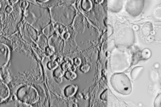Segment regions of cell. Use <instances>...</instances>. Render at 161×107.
Segmentation results:
<instances>
[{"label": "cell", "mask_w": 161, "mask_h": 107, "mask_svg": "<svg viewBox=\"0 0 161 107\" xmlns=\"http://www.w3.org/2000/svg\"><path fill=\"white\" fill-rule=\"evenodd\" d=\"M154 107H161V93L156 96L154 102Z\"/></svg>", "instance_id": "cell-15"}, {"label": "cell", "mask_w": 161, "mask_h": 107, "mask_svg": "<svg viewBox=\"0 0 161 107\" xmlns=\"http://www.w3.org/2000/svg\"><path fill=\"white\" fill-rule=\"evenodd\" d=\"M0 107H32L30 105L20 102L19 100L5 102L0 103Z\"/></svg>", "instance_id": "cell-10"}, {"label": "cell", "mask_w": 161, "mask_h": 107, "mask_svg": "<svg viewBox=\"0 0 161 107\" xmlns=\"http://www.w3.org/2000/svg\"><path fill=\"white\" fill-rule=\"evenodd\" d=\"M132 62V58L130 53L125 48H116L110 56V68L115 73H122L125 71L130 68Z\"/></svg>", "instance_id": "cell-2"}, {"label": "cell", "mask_w": 161, "mask_h": 107, "mask_svg": "<svg viewBox=\"0 0 161 107\" xmlns=\"http://www.w3.org/2000/svg\"><path fill=\"white\" fill-rule=\"evenodd\" d=\"M16 96L20 102L30 105L38 101L39 95L37 89L33 86L23 85L17 89Z\"/></svg>", "instance_id": "cell-5"}, {"label": "cell", "mask_w": 161, "mask_h": 107, "mask_svg": "<svg viewBox=\"0 0 161 107\" xmlns=\"http://www.w3.org/2000/svg\"><path fill=\"white\" fill-rule=\"evenodd\" d=\"M124 1L121 0H110L107 3L108 8L113 13H118L122 9Z\"/></svg>", "instance_id": "cell-9"}, {"label": "cell", "mask_w": 161, "mask_h": 107, "mask_svg": "<svg viewBox=\"0 0 161 107\" xmlns=\"http://www.w3.org/2000/svg\"><path fill=\"white\" fill-rule=\"evenodd\" d=\"M144 71V68L142 66H137L134 68L131 72V78L133 81L138 79L142 76Z\"/></svg>", "instance_id": "cell-12"}, {"label": "cell", "mask_w": 161, "mask_h": 107, "mask_svg": "<svg viewBox=\"0 0 161 107\" xmlns=\"http://www.w3.org/2000/svg\"><path fill=\"white\" fill-rule=\"evenodd\" d=\"M110 81L113 88L117 93L123 95H128L132 92V83L125 73H114L112 76Z\"/></svg>", "instance_id": "cell-4"}, {"label": "cell", "mask_w": 161, "mask_h": 107, "mask_svg": "<svg viewBox=\"0 0 161 107\" xmlns=\"http://www.w3.org/2000/svg\"><path fill=\"white\" fill-rule=\"evenodd\" d=\"M91 2L90 1H83L81 3L82 8L85 11H89L91 8Z\"/></svg>", "instance_id": "cell-13"}, {"label": "cell", "mask_w": 161, "mask_h": 107, "mask_svg": "<svg viewBox=\"0 0 161 107\" xmlns=\"http://www.w3.org/2000/svg\"><path fill=\"white\" fill-rule=\"evenodd\" d=\"M141 56H142V59H147L150 58V57L151 56L150 51L149 49H144L143 51L142 52H141Z\"/></svg>", "instance_id": "cell-14"}, {"label": "cell", "mask_w": 161, "mask_h": 107, "mask_svg": "<svg viewBox=\"0 0 161 107\" xmlns=\"http://www.w3.org/2000/svg\"><path fill=\"white\" fill-rule=\"evenodd\" d=\"M29 5V3L26 1H23L22 4V7L23 9H26L28 8V6Z\"/></svg>", "instance_id": "cell-19"}, {"label": "cell", "mask_w": 161, "mask_h": 107, "mask_svg": "<svg viewBox=\"0 0 161 107\" xmlns=\"http://www.w3.org/2000/svg\"><path fill=\"white\" fill-rule=\"evenodd\" d=\"M73 88L72 86H69L68 87H66L64 89V94L66 96H69L70 95H72L74 93V91H72Z\"/></svg>", "instance_id": "cell-16"}, {"label": "cell", "mask_w": 161, "mask_h": 107, "mask_svg": "<svg viewBox=\"0 0 161 107\" xmlns=\"http://www.w3.org/2000/svg\"><path fill=\"white\" fill-rule=\"evenodd\" d=\"M9 89L5 83L0 82V102L7 99L9 96Z\"/></svg>", "instance_id": "cell-11"}, {"label": "cell", "mask_w": 161, "mask_h": 107, "mask_svg": "<svg viewBox=\"0 0 161 107\" xmlns=\"http://www.w3.org/2000/svg\"><path fill=\"white\" fill-rule=\"evenodd\" d=\"M13 10V8L12 6H7L6 8V12H7V13H10V12H12Z\"/></svg>", "instance_id": "cell-20"}, {"label": "cell", "mask_w": 161, "mask_h": 107, "mask_svg": "<svg viewBox=\"0 0 161 107\" xmlns=\"http://www.w3.org/2000/svg\"><path fill=\"white\" fill-rule=\"evenodd\" d=\"M115 41L120 47L126 49L132 46L135 42V33L132 28L125 26L117 33Z\"/></svg>", "instance_id": "cell-6"}, {"label": "cell", "mask_w": 161, "mask_h": 107, "mask_svg": "<svg viewBox=\"0 0 161 107\" xmlns=\"http://www.w3.org/2000/svg\"><path fill=\"white\" fill-rule=\"evenodd\" d=\"M154 16L156 18L161 20V7H159L156 9V10L154 11Z\"/></svg>", "instance_id": "cell-17"}, {"label": "cell", "mask_w": 161, "mask_h": 107, "mask_svg": "<svg viewBox=\"0 0 161 107\" xmlns=\"http://www.w3.org/2000/svg\"><path fill=\"white\" fill-rule=\"evenodd\" d=\"M145 1L143 0H129L125 3V9L127 13L133 17L139 16L142 12Z\"/></svg>", "instance_id": "cell-7"}, {"label": "cell", "mask_w": 161, "mask_h": 107, "mask_svg": "<svg viewBox=\"0 0 161 107\" xmlns=\"http://www.w3.org/2000/svg\"><path fill=\"white\" fill-rule=\"evenodd\" d=\"M10 58V51L8 47L0 43V68L7 64Z\"/></svg>", "instance_id": "cell-8"}, {"label": "cell", "mask_w": 161, "mask_h": 107, "mask_svg": "<svg viewBox=\"0 0 161 107\" xmlns=\"http://www.w3.org/2000/svg\"><path fill=\"white\" fill-rule=\"evenodd\" d=\"M50 13L53 20L68 25L72 23L75 11L72 6H59L53 7Z\"/></svg>", "instance_id": "cell-3"}, {"label": "cell", "mask_w": 161, "mask_h": 107, "mask_svg": "<svg viewBox=\"0 0 161 107\" xmlns=\"http://www.w3.org/2000/svg\"><path fill=\"white\" fill-rule=\"evenodd\" d=\"M52 32V33L53 32V28H52V26L51 25H49L47 26H46L45 28L44 29V30H43V32H44L45 33V35L46 36H50V34H49V32Z\"/></svg>", "instance_id": "cell-18"}, {"label": "cell", "mask_w": 161, "mask_h": 107, "mask_svg": "<svg viewBox=\"0 0 161 107\" xmlns=\"http://www.w3.org/2000/svg\"><path fill=\"white\" fill-rule=\"evenodd\" d=\"M26 20L38 30L47 26L51 20L49 9L33 4H29L25 12Z\"/></svg>", "instance_id": "cell-1"}]
</instances>
